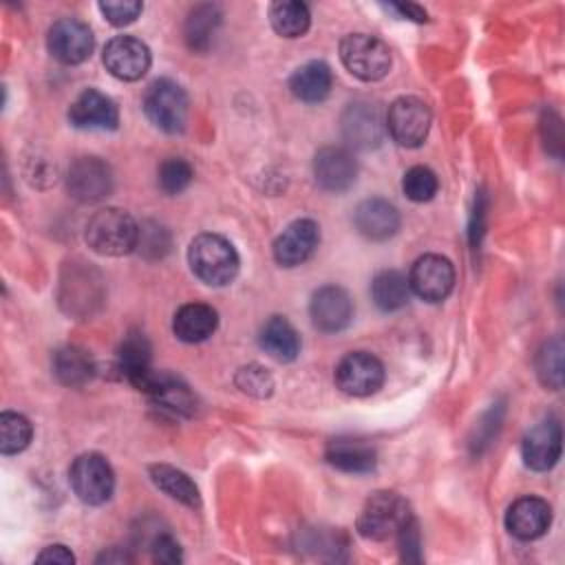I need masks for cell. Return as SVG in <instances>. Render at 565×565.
<instances>
[{"instance_id":"6da1fadb","label":"cell","mask_w":565,"mask_h":565,"mask_svg":"<svg viewBox=\"0 0 565 565\" xmlns=\"http://www.w3.org/2000/svg\"><path fill=\"white\" fill-rule=\"evenodd\" d=\"M188 263L192 274L210 287L232 282L241 265L234 245L218 234H199L188 247Z\"/></svg>"},{"instance_id":"7a4b0ae2","label":"cell","mask_w":565,"mask_h":565,"mask_svg":"<svg viewBox=\"0 0 565 565\" xmlns=\"http://www.w3.org/2000/svg\"><path fill=\"white\" fill-rule=\"evenodd\" d=\"M84 238L88 247L102 256H124L137 247L139 225L128 212L106 207L88 218Z\"/></svg>"},{"instance_id":"3957f363","label":"cell","mask_w":565,"mask_h":565,"mask_svg":"<svg viewBox=\"0 0 565 565\" xmlns=\"http://www.w3.org/2000/svg\"><path fill=\"white\" fill-rule=\"evenodd\" d=\"M411 516L408 503L397 492L380 490L366 499L358 516V532L369 541H386L397 536Z\"/></svg>"},{"instance_id":"277c9868","label":"cell","mask_w":565,"mask_h":565,"mask_svg":"<svg viewBox=\"0 0 565 565\" xmlns=\"http://www.w3.org/2000/svg\"><path fill=\"white\" fill-rule=\"evenodd\" d=\"M340 60L362 82H377L391 68L388 46L369 33H349L340 42Z\"/></svg>"},{"instance_id":"5b68a950","label":"cell","mask_w":565,"mask_h":565,"mask_svg":"<svg viewBox=\"0 0 565 565\" xmlns=\"http://www.w3.org/2000/svg\"><path fill=\"white\" fill-rule=\"evenodd\" d=\"M146 117L163 132H181L188 121V95L181 84L161 77L143 93Z\"/></svg>"},{"instance_id":"8992f818","label":"cell","mask_w":565,"mask_h":565,"mask_svg":"<svg viewBox=\"0 0 565 565\" xmlns=\"http://www.w3.org/2000/svg\"><path fill=\"white\" fill-rule=\"evenodd\" d=\"M68 481L79 501L102 505L115 490V472L99 452L79 455L68 468Z\"/></svg>"},{"instance_id":"52a82bcc","label":"cell","mask_w":565,"mask_h":565,"mask_svg":"<svg viewBox=\"0 0 565 565\" xmlns=\"http://www.w3.org/2000/svg\"><path fill=\"white\" fill-rule=\"evenodd\" d=\"M430 108L426 102L413 95L397 97L386 113V130L388 135L406 148H417L424 143L430 130Z\"/></svg>"},{"instance_id":"ba28073f","label":"cell","mask_w":565,"mask_h":565,"mask_svg":"<svg viewBox=\"0 0 565 565\" xmlns=\"http://www.w3.org/2000/svg\"><path fill=\"white\" fill-rule=\"evenodd\" d=\"M335 384L353 397L373 395L384 384V364L373 353L351 351L335 366Z\"/></svg>"},{"instance_id":"9c48e42d","label":"cell","mask_w":565,"mask_h":565,"mask_svg":"<svg viewBox=\"0 0 565 565\" xmlns=\"http://www.w3.org/2000/svg\"><path fill=\"white\" fill-rule=\"evenodd\" d=\"M93 31L77 18H60L46 35L51 55L62 64H82L93 53Z\"/></svg>"},{"instance_id":"30bf717a","label":"cell","mask_w":565,"mask_h":565,"mask_svg":"<svg viewBox=\"0 0 565 565\" xmlns=\"http://www.w3.org/2000/svg\"><path fill=\"white\" fill-rule=\"evenodd\" d=\"M408 285L422 300L441 302L455 287V267L446 256L424 254L411 267Z\"/></svg>"},{"instance_id":"8fae6325","label":"cell","mask_w":565,"mask_h":565,"mask_svg":"<svg viewBox=\"0 0 565 565\" xmlns=\"http://www.w3.org/2000/svg\"><path fill=\"white\" fill-rule=\"evenodd\" d=\"M561 446H563V430H561L558 419L545 417L539 424H534L521 441L523 463L530 470L545 472L558 461Z\"/></svg>"},{"instance_id":"7c38bea8","label":"cell","mask_w":565,"mask_h":565,"mask_svg":"<svg viewBox=\"0 0 565 565\" xmlns=\"http://www.w3.org/2000/svg\"><path fill=\"white\" fill-rule=\"evenodd\" d=\"M104 66L106 71L124 82H135L146 75L150 68L148 46L132 35H117L104 46Z\"/></svg>"},{"instance_id":"4fadbf2b","label":"cell","mask_w":565,"mask_h":565,"mask_svg":"<svg viewBox=\"0 0 565 565\" xmlns=\"http://www.w3.org/2000/svg\"><path fill=\"white\" fill-rule=\"evenodd\" d=\"M66 188L73 199L82 203H95L110 194L113 172L108 163L97 157H79L68 168Z\"/></svg>"},{"instance_id":"5bb4252c","label":"cell","mask_w":565,"mask_h":565,"mask_svg":"<svg viewBox=\"0 0 565 565\" xmlns=\"http://www.w3.org/2000/svg\"><path fill=\"white\" fill-rule=\"evenodd\" d=\"M309 316L318 331L338 333L347 329L353 318V300L347 289L338 285H324L311 296Z\"/></svg>"},{"instance_id":"9a60e30c","label":"cell","mask_w":565,"mask_h":565,"mask_svg":"<svg viewBox=\"0 0 565 565\" xmlns=\"http://www.w3.org/2000/svg\"><path fill=\"white\" fill-rule=\"evenodd\" d=\"M68 121L79 130H115L119 124V110L106 93L86 88L73 99Z\"/></svg>"},{"instance_id":"2e32d148","label":"cell","mask_w":565,"mask_h":565,"mask_svg":"<svg viewBox=\"0 0 565 565\" xmlns=\"http://www.w3.org/2000/svg\"><path fill=\"white\" fill-rule=\"evenodd\" d=\"M316 183L327 192H344L355 183L358 163L355 157L340 146H324L313 157Z\"/></svg>"},{"instance_id":"e0dca14e","label":"cell","mask_w":565,"mask_h":565,"mask_svg":"<svg viewBox=\"0 0 565 565\" xmlns=\"http://www.w3.org/2000/svg\"><path fill=\"white\" fill-rule=\"evenodd\" d=\"M320 243V227L311 218H298L289 223L274 241V258L282 267L302 265L316 252Z\"/></svg>"},{"instance_id":"ac0fdd59","label":"cell","mask_w":565,"mask_h":565,"mask_svg":"<svg viewBox=\"0 0 565 565\" xmlns=\"http://www.w3.org/2000/svg\"><path fill=\"white\" fill-rule=\"evenodd\" d=\"M552 508L541 497H521L505 512V527L519 541H534L547 532Z\"/></svg>"},{"instance_id":"d6986e66","label":"cell","mask_w":565,"mask_h":565,"mask_svg":"<svg viewBox=\"0 0 565 565\" xmlns=\"http://www.w3.org/2000/svg\"><path fill=\"white\" fill-rule=\"evenodd\" d=\"M342 137L353 148H375L380 146L384 137V124L380 117V110L369 102H355L349 104L342 113Z\"/></svg>"},{"instance_id":"ffe728a7","label":"cell","mask_w":565,"mask_h":565,"mask_svg":"<svg viewBox=\"0 0 565 565\" xmlns=\"http://www.w3.org/2000/svg\"><path fill=\"white\" fill-rule=\"evenodd\" d=\"M355 230L369 241H386L399 230V212L386 199H364L353 212Z\"/></svg>"},{"instance_id":"44dd1931","label":"cell","mask_w":565,"mask_h":565,"mask_svg":"<svg viewBox=\"0 0 565 565\" xmlns=\"http://www.w3.org/2000/svg\"><path fill=\"white\" fill-rule=\"evenodd\" d=\"M327 461L342 470V472H351V475H364L371 472L377 463V452L371 444H366L364 439L358 437H335L329 441L327 452H324Z\"/></svg>"},{"instance_id":"7402d4cb","label":"cell","mask_w":565,"mask_h":565,"mask_svg":"<svg viewBox=\"0 0 565 565\" xmlns=\"http://www.w3.org/2000/svg\"><path fill=\"white\" fill-rule=\"evenodd\" d=\"M218 327V313L205 302L181 305L172 318V331L181 342L194 344L207 340Z\"/></svg>"},{"instance_id":"603a6c76","label":"cell","mask_w":565,"mask_h":565,"mask_svg":"<svg viewBox=\"0 0 565 565\" xmlns=\"http://www.w3.org/2000/svg\"><path fill=\"white\" fill-rule=\"evenodd\" d=\"M333 86V73L327 62L311 60L302 66H298L289 77V88L296 99L307 104H318L327 99Z\"/></svg>"},{"instance_id":"cb8c5ba5","label":"cell","mask_w":565,"mask_h":565,"mask_svg":"<svg viewBox=\"0 0 565 565\" xmlns=\"http://www.w3.org/2000/svg\"><path fill=\"white\" fill-rule=\"evenodd\" d=\"M258 342H260L263 351L269 353L278 362H291V360H296V355L300 351L298 331L282 316H271L263 324Z\"/></svg>"},{"instance_id":"d4e9b609","label":"cell","mask_w":565,"mask_h":565,"mask_svg":"<svg viewBox=\"0 0 565 565\" xmlns=\"http://www.w3.org/2000/svg\"><path fill=\"white\" fill-rule=\"evenodd\" d=\"M51 366H53V375L64 386H84L95 373L93 358L79 347L57 349L53 353Z\"/></svg>"},{"instance_id":"484cf974","label":"cell","mask_w":565,"mask_h":565,"mask_svg":"<svg viewBox=\"0 0 565 565\" xmlns=\"http://www.w3.org/2000/svg\"><path fill=\"white\" fill-rule=\"evenodd\" d=\"M150 479L170 499H174V501H179L188 508H199L201 505L199 488L183 470H179L174 466H168V463H154V466H150Z\"/></svg>"},{"instance_id":"4316f807","label":"cell","mask_w":565,"mask_h":565,"mask_svg":"<svg viewBox=\"0 0 565 565\" xmlns=\"http://www.w3.org/2000/svg\"><path fill=\"white\" fill-rule=\"evenodd\" d=\"M371 296L382 311H397L408 302V278L397 269H382L371 282Z\"/></svg>"},{"instance_id":"83f0119b","label":"cell","mask_w":565,"mask_h":565,"mask_svg":"<svg viewBox=\"0 0 565 565\" xmlns=\"http://www.w3.org/2000/svg\"><path fill=\"white\" fill-rule=\"evenodd\" d=\"M269 22L282 38H300L311 24V15L305 2L278 0L269 7Z\"/></svg>"},{"instance_id":"f1b7e54d","label":"cell","mask_w":565,"mask_h":565,"mask_svg":"<svg viewBox=\"0 0 565 565\" xmlns=\"http://www.w3.org/2000/svg\"><path fill=\"white\" fill-rule=\"evenodd\" d=\"M221 24V11L214 4H199L185 20V42L192 51H207Z\"/></svg>"},{"instance_id":"f546056e","label":"cell","mask_w":565,"mask_h":565,"mask_svg":"<svg viewBox=\"0 0 565 565\" xmlns=\"http://www.w3.org/2000/svg\"><path fill=\"white\" fill-rule=\"evenodd\" d=\"M117 366L126 380H130L132 375L150 366V342L141 331L132 329L121 340L119 353H117Z\"/></svg>"},{"instance_id":"4dcf8cb0","label":"cell","mask_w":565,"mask_h":565,"mask_svg":"<svg viewBox=\"0 0 565 565\" xmlns=\"http://www.w3.org/2000/svg\"><path fill=\"white\" fill-rule=\"evenodd\" d=\"M33 437V426L31 422L20 415L4 411L0 415V450L2 455H15L22 452Z\"/></svg>"},{"instance_id":"1f68e13d","label":"cell","mask_w":565,"mask_h":565,"mask_svg":"<svg viewBox=\"0 0 565 565\" xmlns=\"http://www.w3.org/2000/svg\"><path fill=\"white\" fill-rule=\"evenodd\" d=\"M536 373L543 386L558 391L563 384V342L554 338L545 342L536 355Z\"/></svg>"},{"instance_id":"d6a6232c","label":"cell","mask_w":565,"mask_h":565,"mask_svg":"<svg viewBox=\"0 0 565 565\" xmlns=\"http://www.w3.org/2000/svg\"><path fill=\"white\" fill-rule=\"evenodd\" d=\"M437 188H439V181L435 172L426 166H413L402 179L404 194L415 203L430 201L437 194Z\"/></svg>"},{"instance_id":"836d02e7","label":"cell","mask_w":565,"mask_h":565,"mask_svg":"<svg viewBox=\"0 0 565 565\" xmlns=\"http://www.w3.org/2000/svg\"><path fill=\"white\" fill-rule=\"evenodd\" d=\"M192 168L185 159H179V157H170L166 159L161 166H159V172H157V181H159V188L166 192V194H181L190 181H192Z\"/></svg>"},{"instance_id":"e575fe53","label":"cell","mask_w":565,"mask_h":565,"mask_svg":"<svg viewBox=\"0 0 565 565\" xmlns=\"http://www.w3.org/2000/svg\"><path fill=\"white\" fill-rule=\"evenodd\" d=\"M236 386L254 397H267L274 388V377L260 364H247L236 373Z\"/></svg>"},{"instance_id":"d590c367","label":"cell","mask_w":565,"mask_h":565,"mask_svg":"<svg viewBox=\"0 0 565 565\" xmlns=\"http://www.w3.org/2000/svg\"><path fill=\"white\" fill-rule=\"evenodd\" d=\"M141 9H143V4L137 0H104V2H99L102 15L115 26H126V24L135 22L139 18Z\"/></svg>"},{"instance_id":"8d00e7d4","label":"cell","mask_w":565,"mask_h":565,"mask_svg":"<svg viewBox=\"0 0 565 565\" xmlns=\"http://www.w3.org/2000/svg\"><path fill=\"white\" fill-rule=\"evenodd\" d=\"M150 550H152V558L157 563H181L183 561V554H181V545L172 539V534L168 532H159L152 536V543H150Z\"/></svg>"},{"instance_id":"74e56055","label":"cell","mask_w":565,"mask_h":565,"mask_svg":"<svg viewBox=\"0 0 565 565\" xmlns=\"http://www.w3.org/2000/svg\"><path fill=\"white\" fill-rule=\"evenodd\" d=\"M397 539H399V547L404 552V558L406 561H419V530H417L415 516H411V521L399 530Z\"/></svg>"},{"instance_id":"f35d334b","label":"cell","mask_w":565,"mask_h":565,"mask_svg":"<svg viewBox=\"0 0 565 565\" xmlns=\"http://www.w3.org/2000/svg\"><path fill=\"white\" fill-rule=\"evenodd\" d=\"M38 563H62V565H71L75 563L73 552L66 545H49L38 554Z\"/></svg>"},{"instance_id":"ab89813d","label":"cell","mask_w":565,"mask_h":565,"mask_svg":"<svg viewBox=\"0 0 565 565\" xmlns=\"http://www.w3.org/2000/svg\"><path fill=\"white\" fill-rule=\"evenodd\" d=\"M388 11H395L399 18L404 20H413V22H426V11L419 4L413 2H391L386 4Z\"/></svg>"},{"instance_id":"60d3db41","label":"cell","mask_w":565,"mask_h":565,"mask_svg":"<svg viewBox=\"0 0 565 565\" xmlns=\"http://www.w3.org/2000/svg\"><path fill=\"white\" fill-rule=\"evenodd\" d=\"M126 561H132V558L124 550H119V547H110L108 552H104L97 558V563H126Z\"/></svg>"}]
</instances>
